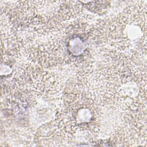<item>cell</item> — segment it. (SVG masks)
Wrapping results in <instances>:
<instances>
[{
  "instance_id": "obj_1",
  "label": "cell",
  "mask_w": 147,
  "mask_h": 147,
  "mask_svg": "<svg viewBox=\"0 0 147 147\" xmlns=\"http://www.w3.org/2000/svg\"><path fill=\"white\" fill-rule=\"evenodd\" d=\"M146 5H131L92 28L94 42L131 59L146 56Z\"/></svg>"
},
{
  "instance_id": "obj_2",
  "label": "cell",
  "mask_w": 147,
  "mask_h": 147,
  "mask_svg": "<svg viewBox=\"0 0 147 147\" xmlns=\"http://www.w3.org/2000/svg\"><path fill=\"white\" fill-rule=\"evenodd\" d=\"M102 105L82 90L63 95L53 125L64 138H71L77 133L95 135L101 129Z\"/></svg>"
}]
</instances>
